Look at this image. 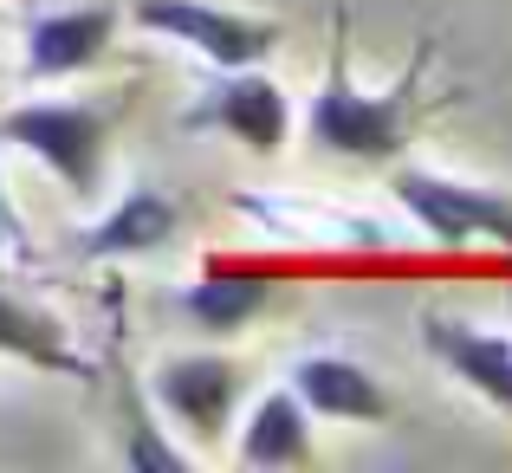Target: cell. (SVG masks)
<instances>
[{
    "mask_svg": "<svg viewBox=\"0 0 512 473\" xmlns=\"http://www.w3.org/2000/svg\"><path fill=\"white\" fill-rule=\"evenodd\" d=\"M0 143L39 156L65 182V195L91 201L111 175V111L91 98H26L0 117Z\"/></svg>",
    "mask_w": 512,
    "mask_h": 473,
    "instance_id": "obj_3",
    "label": "cell"
},
{
    "mask_svg": "<svg viewBox=\"0 0 512 473\" xmlns=\"http://www.w3.org/2000/svg\"><path fill=\"white\" fill-rule=\"evenodd\" d=\"M130 20L156 39L201 52V59L221 72V65H266L279 46V20L266 13H240V7H214V0H137Z\"/></svg>",
    "mask_w": 512,
    "mask_h": 473,
    "instance_id": "obj_7",
    "label": "cell"
},
{
    "mask_svg": "<svg viewBox=\"0 0 512 473\" xmlns=\"http://www.w3.org/2000/svg\"><path fill=\"white\" fill-rule=\"evenodd\" d=\"M0 357L26 363V370H52V376H78V383H98V363L78 350L72 324L59 312H46L39 299H26L20 286L0 279Z\"/></svg>",
    "mask_w": 512,
    "mask_h": 473,
    "instance_id": "obj_11",
    "label": "cell"
},
{
    "mask_svg": "<svg viewBox=\"0 0 512 473\" xmlns=\"http://www.w3.org/2000/svg\"><path fill=\"white\" fill-rule=\"evenodd\" d=\"M0 253L20 260V266H33V227H26V214H20V201H13L7 175H0Z\"/></svg>",
    "mask_w": 512,
    "mask_h": 473,
    "instance_id": "obj_16",
    "label": "cell"
},
{
    "mask_svg": "<svg viewBox=\"0 0 512 473\" xmlns=\"http://www.w3.org/2000/svg\"><path fill=\"white\" fill-rule=\"evenodd\" d=\"M175 227H182V201L156 182H130L98 221L72 234V253L78 260H143L169 247Z\"/></svg>",
    "mask_w": 512,
    "mask_h": 473,
    "instance_id": "obj_10",
    "label": "cell"
},
{
    "mask_svg": "<svg viewBox=\"0 0 512 473\" xmlns=\"http://www.w3.org/2000/svg\"><path fill=\"white\" fill-rule=\"evenodd\" d=\"M312 409L286 389H266L253 402L247 428H240V467H260V473H292V467H312Z\"/></svg>",
    "mask_w": 512,
    "mask_h": 473,
    "instance_id": "obj_15",
    "label": "cell"
},
{
    "mask_svg": "<svg viewBox=\"0 0 512 473\" xmlns=\"http://www.w3.org/2000/svg\"><path fill=\"white\" fill-rule=\"evenodd\" d=\"M247 389H253V363L227 357V350H182V357H163L150 376V396L163 409V422L182 441H201V448H214L227 435Z\"/></svg>",
    "mask_w": 512,
    "mask_h": 473,
    "instance_id": "obj_5",
    "label": "cell"
},
{
    "mask_svg": "<svg viewBox=\"0 0 512 473\" xmlns=\"http://www.w3.org/2000/svg\"><path fill=\"white\" fill-rule=\"evenodd\" d=\"M422 350L454 376V383L474 389L487 409L512 415V337L506 331L467 324L454 312H422Z\"/></svg>",
    "mask_w": 512,
    "mask_h": 473,
    "instance_id": "obj_9",
    "label": "cell"
},
{
    "mask_svg": "<svg viewBox=\"0 0 512 473\" xmlns=\"http://www.w3.org/2000/svg\"><path fill=\"white\" fill-rule=\"evenodd\" d=\"M389 195L435 247H500L512 253V188H487L428 162H389Z\"/></svg>",
    "mask_w": 512,
    "mask_h": 473,
    "instance_id": "obj_4",
    "label": "cell"
},
{
    "mask_svg": "<svg viewBox=\"0 0 512 473\" xmlns=\"http://www.w3.org/2000/svg\"><path fill=\"white\" fill-rule=\"evenodd\" d=\"M428 59H435V46L415 52V65L389 91H357L350 72H344V39H338V46H331L325 85H318V98L305 104V137H312L325 156L383 162V169H389L396 156H409L415 130H422V117H428V104H422Z\"/></svg>",
    "mask_w": 512,
    "mask_h": 473,
    "instance_id": "obj_1",
    "label": "cell"
},
{
    "mask_svg": "<svg viewBox=\"0 0 512 473\" xmlns=\"http://www.w3.org/2000/svg\"><path fill=\"white\" fill-rule=\"evenodd\" d=\"M104 312H111V344H104L98 383H104V376L117 383V448H124V467H130V473H188V454L175 448L163 428H156L150 396H143L137 370H130V344H124V286H111Z\"/></svg>",
    "mask_w": 512,
    "mask_h": 473,
    "instance_id": "obj_8",
    "label": "cell"
},
{
    "mask_svg": "<svg viewBox=\"0 0 512 473\" xmlns=\"http://www.w3.org/2000/svg\"><path fill=\"white\" fill-rule=\"evenodd\" d=\"M227 208L266 240V247H312V253H389L402 247V227L383 214H363L350 201L305 195V188H234Z\"/></svg>",
    "mask_w": 512,
    "mask_h": 473,
    "instance_id": "obj_2",
    "label": "cell"
},
{
    "mask_svg": "<svg viewBox=\"0 0 512 473\" xmlns=\"http://www.w3.org/2000/svg\"><path fill=\"white\" fill-rule=\"evenodd\" d=\"M188 130L227 137L253 156H279L292 137V98L260 72V65H221V78L201 85V98L182 111Z\"/></svg>",
    "mask_w": 512,
    "mask_h": 473,
    "instance_id": "obj_6",
    "label": "cell"
},
{
    "mask_svg": "<svg viewBox=\"0 0 512 473\" xmlns=\"http://www.w3.org/2000/svg\"><path fill=\"white\" fill-rule=\"evenodd\" d=\"M117 13L111 7H59L26 20V78H72L111 52Z\"/></svg>",
    "mask_w": 512,
    "mask_h": 473,
    "instance_id": "obj_13",
    "label": "cell"
},
{
    "mask_svg": "<svg viewBox=\"0 0 512 473\" xmlns=\"http://www.w3.org/2000/svg\"><path fill=\"white\" fill-rule=\"evenodd\" d=\"M292 396H299L312 415H325V422H363V428H376V422L396 415L389 389L376 383L357 357H338V350H312V357L292 363Z\"/></svg>",
    "mask_w": 512,
    "mask_h": 473,
    "instance_id": "obj_12",
    "label": "cell"
},
{
    "mask_svg": "<svg viewBox=\"0 0 512 473\" xmlns=\"http://www.w3.org/2000/svg\"><path fill=\"white\" fill-rule=\"evenodd\" d=\"M273 305V279L253 273V266H208L201 279L175 286V312L195 324L201 337H240L253 318Z\"/></svg>",
    "mask_w": 512,
    "mask_h": 473,
    "instance_id": "obj_14",
    "label": "cell"
}]
</instances>
